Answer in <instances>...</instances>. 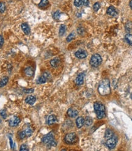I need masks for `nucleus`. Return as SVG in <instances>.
<instances>
[{
	"instance_id": "24",
	"label": "nucleus",
	"mask_w": 132,
	"mask_h": 151,
	"mask_svg": "<svg viewBox=\"0 0 132 151\" xmlns=\"http://www.w3.org/2000/svg\"><path fill=\"white\" fill-rule=\"evenodd\" d=\"M125 39L126 41L127 42L128 44H130V45H132V35L130 34H127L125 36Z\"/></svg>"
},
{
	"instance_id": "8",
	"label": "nucleus",
	"mask_w": 132,
	"mask_h": 151,
	"mask_svg": "<svg viewBox=\"0 0 132 151\" xmlns=\"http://www.w3.org/2000/svg\"><path fill=\"white\" fill-rule=\"evenodd\" d=\"M75 55L77 58H79V59H83V58H85L87 57V53L86 50L80 49V50L76 51V53H75Z\"/></svg>"
},
{
	"instance_id": "38",
	"label": "nucleus",
	"mask_w": 132,
	"mask_h": 151,
	"mask_svg": "<svg viewBox=\"0 0 132 151\" xmlns=\"http://www.w3.org/2000/svg\"><path fill=\"white\" fill-rule=\"evenodd\" d=\"M9 143H10V146H11V149H13V145H14V143H13V141H12L11 137H9Z\"/></svg>"
},
{
	"instance_id": "17",
	"label": "nucleus",
	"mask_w": 132,
	"mask_h": 151,
	"mask_svg": "<svg viewBox=\"0 0 132 151\" xmlns=\"http://www.w3.org/2000/svg\"><path fill=\"white\" fill-rule=\"evenodd\" d=\"M22 29L24 34L26 35H28L30 33V28L27 23H23L22 25Z\"/></svg>"
},
{
	"instance_id": "16",
	"label": "nucleus",
	"mask_w": 132,
	"mask_h": 151,
	"mask_svg": "<svg viewBox=\"0 0 132 151\" xmlns=\"http://www.w3.org/2000/svg\"><path fill=\"white\" fill-rule=\"evenodd\" d=\"M60 63V59L58 58H55L50 61V64L53 67H57Z\"/></svg>"
},
{
	"instance_id": "6",
	"label": "nucleus",
	"mask_w": 132,
	"mask_h": 151,
	"mask_svg": "<svg viewBox=\"0 0 132 151\" xmlns=\"http://www.w3.org/2000/svg\"><path fill=\"white\" fill-rule=\"evenodd\" d=\"M54 133L53 132H51L48 133V134L46 135L45 136H44V137L42 139V142L45 144H48L50 142L52 141L53 140H54Z\"/></svg>"
},
{
	"instance_id": "3",
	"label": "nucleus",
	"mask_w": 132,
	"mask_h": 151,
	"mask_svg": "<svg viewBox=\"0 0 132 151\" xmlns=\"http://www.w3.org/2000/svg\"><path fill=\"white\" fill-rule=\"evenodd\" d=\"M102 61V58L98 54H94L91 56L90 59V64L94 67H97L100 65Z\"/></svg>"
},
{
	"instance_id": "39",
	"label": "nucleus",
	"mask_w": 132,
	"mask_h": 151,
	"mask_svg": "<svg viewBox=\"0 0 132 151\" xmlns=\"http://www.w3.org/2000/svg\"><path fill=\"white\" fill-rule=\"evenodd\" d=\"M130 6L132 9V0H131V1H130Z\"/></svg>"
},
{
	"instance_id": "9",
	"label": "nucleus",
	"mask_w": 132,
	"mask_h": 151,
	"mask_svg": "<svg viewBox=\"0 0 132 151\" xmlns=\"http://www.w3.org/2000/svg\"><path fill=\"white\" fill-rule=\"evenodd\" d=\"M20 122V119L17 116H14L11 118L9 121V126L11 127H17Z\"/></svg>"
},
{
	"instance_id": "4",
	"label": "nucleus",
	"mask_w": 132,
	"mask_h": 151,
	"mask_svg": "<svg viewBox=\"0 0 132 151\" xmlns=\"http://www.w3.org/2000/svg\"><path fill=\"white\" fill-rule=\"evenodd\" d=\"M65 142L68 144H73L78 141L77 135L75 133H68L64 138Z\"/></svg>"
},
{
	"instance_id": "37",
	"label": "nucleus",
	"mask_w": 132,
	"mask_h": 151,
	"mask_svg": "<svg viewBox=\"0 0 132 151\" xmlns=\"http://www.w3.org/2000/svg\"><path fill=\"white\" fill-rule=\"evenodd\" d=\"M81 1L84 6H89V0H81Z\"/></svg>"
},
{
	"instance_id": "22",
	"label": "nucleus",
	"mask_w": 132,
	"mask_h": 151,
	"mask_svg": "<svg viewBox=\"0 0 132 151\" xmlns=\"http://www.w3.org/2000/svg\"><path fill=\"white\" fill-rule=\"evenodd\" d=\"M66 25H61V26L60 28V31H59V34L60 36H62L64 35L65 33H66Z\"/></svg>"
},
{
	"instance_id": "21",
	"label": "nucleus",
	"mask_w": 132,
	"mask_h": 151,
	"mask_svg": "<svg viewBox=\"0 0 132 151\" xmlns=\"http://www.w3.org/2000/svg\"><path fill=\"white\" fill-rule=\"evenodd\" d=\"M48 4V0H41V1H40L38 6H39V7H41V8H45V7H47Z\"/></svg>"
},
{
	"instance_id": "28",
	"label": "nucleus",
	"mask_w": 132,
	"mask_h": 151,
	"mask_svg": "<svg viewBox=\"0 0 132 151\" xmlns=\"http://www.w3.org/2000/svg\"><path fill=\"white\" fill-rule=\"evenodd\" d=\"M77 33H78V34H79V35H81V36L83 35V34H84V33H85L84 29L83 28H82V27H80V28H78Z\"/></svg>"
},
{
	"instance_id": "35",
	"label": "nucleus",
	"mask_w": 132,
	"mask_h": 151,
	"mask_svg": "<svg viewBox=\"0 0 132 151\" xmlns=\"http://www.w3.org/2000/svg\"><path fill=\"white\" fill-rule=\"evenodd\" d=\"M19 137L21 139H24V138L26 137V136L25 131H22V132H20Z\"/></svg>"
},
{
	"instance_id": "30",
	"label": "nucleus",
	"mask_w": 132,
	"mask_h": 151,
	"mask_svg": "<svg viewBox=\"0 0 132 151\" xmlns=\"http://www.w3.org/2000/svg\"><path fill=\"white\" fill-rule=\"evenodd\" d=\"M28 150H29V148L26 144H22L20 147V151H28Z\"/></svg>"
},
{
	"instance_id": "2",
	"label": "nucleus",
	"mask_w": 132,
	"mask_h": 151,
	"mask_svg": "<svg viewBox=\"0 0 132 151\" xmlns=\"http://www.w3.org/2000/svg\"><path fill=\"white\" fill-rule=\"evenodd\" d=\"M94 108L97 118L100 119L105 117V108L103 104L99 102H96L94 105Z\"/></svg>"
},
{
	"instance_id": "5",
	"label": "nucleus",
	"mask_w": 132,
	"mask_h": 151,
	"mask_svg": "<svg viewBox=\"0 0 132 151\" xmlns=\"http://www.w3.org/2000/svg\"><path fill=\"white\" fill-rule=\"evenodd\" d=\"M117 142H118V138L116 137L113 136L111 138H109V139L107 140L106 144H107V147H108L110 149H113L116 147L117 144Z\"/></svg>"
},
{
	"instance_id": "18",
	"label": "nucleus",
	"mask_w": 132,
	"mask_h": 151,
	"mask_svg": "<svg viewBox=\"0 0 132 151\" xmlns=\"http://www.w3.org/2000/svg\"><path fill=\"white\" fill-rule=\"evenodd\" d=\"M24 73H25V74L26 75V76L31 77V76H33V75H34V70H33V68L31 67H28L25 69Z\"/></svg>"
},
{
	"instance_id": "15",
	"label": "nucleus",
	"mask_w": 132,
	"mask_h": 151,
	"mask_svg": "<svg viewBox=\"0 0 132 151\" xmlns=\"http://www.w3.org/2000/svg\"><path fill=\"white\" fill-rule=\"evenodd\" d=\"M84 124V119L83 117H78L76 119V124L78 128L82 127Z\"/></svg>"
},
{
	"instance_id": "33",
	"label": "nucleus",
	"mask_w": 132,
	"mask_h": 151,
	"mask_svg": "<svg viewBox=\"0 0 132 151\" xmlns=\"http://www.w3.org/2000/svg\"><path fill=\"white\" fill-rule=\"evenodd\" d=\"M0 115L3 117L4 119H6L7 117V114H6V110H2L0 111Z\"/></svg>"
},
{
	"instance_id": "19",
	"label": "nucleus",
	"mask_w": 132,
	"mask_h": 151,
	"mask_svg": "<svg viewBox=\"0 0 132 151\" xmlns=\"http://www.w3.org/2000/svg\"><path fill=\"white\" fill-rule=\"evenodd\" d=\"M9 81V78L7 76H4L0 80V88H2L6 86Z\"/></svg>"
},
{
	"instance_id": "1",
	"label": "nucleus",
	"mask_w": 132,
	"mask_h": 151,
	"mask_svg": "<svg viewBox=\"0 0 132 151\" xmlns=\"http://www.w3.org/2000/svg\"><path fill=\"white\" fill-rule=\"evenodd\" d=\"M98 91L100 94L102 96H107L110 94V85H109V81L108 79H104L100 83Z\"/></svg>"
},
{
	"instance_id": "14",
	"label": "nucleus",
	"mask_w": 132,
	"mask_h": 151,
	"mask_svg": "<svg viewBox=\"0 0 132 151\" xmlns=\"http://www.w3.org/2000/svg\"><path fill=\"white\" fill-rule=\"evenodd\" d=\"M36 98L34 96H28V97L25 99V102L31 105H34V103L36 102Z\"/></svg>"
},
{
	"instance_id": "12",
	"label": "nucleus",
	"mask_w": 132,
	"mask_h": 151,
	"mask_svg": "<svg viewBox=\"0 0 132 151\" xmlns=\"http://www.w3.org/2000/svg\"><path fill=\"white\" fill-rule=\"evenodd\" d=\"M67 114L69 117H76L78 114V111L74 108H69L67 111Z\"/></svg>"
},
{
	"instance_id": "26",
	"label": "nucleus",
	"mask_w": 132,
	"mask_h": 151,
	"mask_svg": "<svg viewBox=\"0 0 132 151\" xmlns=\"http://www.w3.org/2000/svg\"><path fill=\"white\" fill-rule=\"evenodd\" d=\"M75 33H70V34H69V36H67V38H66V40H67V42H69L72 41V40H73V39L75 38Z\"/></svg>"
},
{
	"instance_id": "13",
	"label": "nucleus",
	"mask_w": 132,
	"mask_h": 151,
	"mask_svg": "<svg viewBox=\"0 0 132 151\" xmlns=\"http://www.w3.org/2000/svg\"><path fill=\"white\" fill-rule=\"evenodd\" d=\"M57 122V117L54 114H51L50 115V116L48 117V119H47V124L50 126L51 125L53 124H55V122Z\"/></svg>"
},
{
	"instance_id": "7",
	"label": "nucleus",
	"mask_w": 132,
	"mask_h": 151,
	"mask_svg": "<svg viewBox=\"0 0 132 151\" xmlns=\"http://www.w3.org/2000/svg\"><path fill=\"white\" fill-rule=\"evenodd\" d=\"M50 74L48 72H45L42 76L39 78L37 80V83L39 84L45 83L48 80L50 79Z\"/></svg>"
},
{
	"instance_id": "25",
	"label": "nucleus",
	"mask_w": 132,
	"mask_h": 151,
	"mask_svg": "<svg viewBox=\"0 0 132 151\" xmlns=\"http://www.w3.org/2000/svg\"><path fill=\"white\" fill-rule=\"evenodd\" d=\"M24 131H25L26 136L28 137H31V136L32 135V134H33V130H32V128H30V127H28V128H27Z\"/></svg>"
},
{
	"instance_id": "20",
	"label": "nucleus",
	"mask_w": 132,
	"mask_h": 151,
	"mask_svg": "<svg viewBox=\"0 0 132 151\" xmlns=\"http://www.w3.org/2000/svg\"><path fill=\"white\" fill-rule=\"evenodd\" d=\"M114 136V133H113V131L110 129H107L105 132V137L107 139H109V138H111Z\"/></svg>"
},
{
	"instance_id": "10",
	"label": "nucleus",
	"mask_w": 132,
	"mask_h": 151,
	"mask_svg": "<svg viewBox=\"0 0 132 151\" xmlns=\"http://www.w3.org/2000/svg\"><path fill=\"white\" fill-rule=\"evenodd\" d=\"M84 74L81 73V74H78L77 76H76V79L75 80V83L77 85H82L84 83Z\"/></svg>"
},
{
	"instance_id": "32",
	"label": "nucleus",
	"mask_w": 132,
	"mask_h": 151,
	"mask_svg": "<svg viewBox=\"0 0 132 151\" xmlns=\"http://www.w3.org/2000/svg\"><path fill=\"white\" fill-rule=\"evenodd\" d=\"M100 7V4L98 2H96V3L94 4L93 6V9L94 11H97Z\"/></svg>"
},
{
	"instance_id": "31",
	"label": "nucleus",
	"mask_w": 132,
	"mask_h": 151,
	"mask_svg": "<svg viewBox=\"0 0 132 151\" xmlns=\"http://www.w3.org/2000/svg\"><path fill=\"white\" fill-rule=\"evenodd\" d=\"M74 5L76 7H80L82 5V2L81 0H75L74 1Z\"/></svg>"
},
{
	"instance_id": "11",
	"label": "nucleus",
	"mask_w": 132,
	"mask_h": 151,
	"mask_svg": "<svg viewBox=\"0 0 132 151\" xmlns=\"http://www.w3.org/2000/svg\"><path fill=\"white\" fill-rule=\"evenodd\" d=\"M107 13L109 15L113 16V17H115L118 15V11L116 9V8L113 6H109L107 9Z\"/></svg>"
},
{
	"instance_id": "34",
	"label": "nucleus",
	"mask_w": 132,
	"mask_h": 151,
	"mask_svg": "<svg viewBox=\"0 0 132 151\" xmlns=\"http://www.w3.org/2000/svg\"><path fill=\"white\" fill-rule=\"evenodd\" d=\"M34 91V89L33 88L25 89L23 90V92L26 94H31V93H33Z\"/></svg>"
},
{
	"instance_id": "36",
	"label": "nucleus",
	"mask_w": 132,
	"mask_h": 151,
	"mask_svg": "<svg viewBox=\"0 0 132 151\" xmlns=\"http://www.w3.org/2000/svg\"><path fill=\"white\" fill-rule=\"evenodd\" d=\"M4 40L3 37H2V35H0V49L2 48V45L4 44Z\"/></svg>"
},
{
	"instance_id": "29",
	"label": "nucleus",
	"mask_w": 132,
	"mask_h": 151,
	"mask_svg": "<svg viewBox=\"0 0 132 151\" xmlns=\"http://www.w3.org/2000/svg\"><path fill=\"white\" fill-rule=\"evenodd\" d=\"M60 14H61V13H60V11H56V12H55L53 14L54 19L56 20H59V18H60Z\"/></svg>"
},
{
	"instance_id": "23",
	"label": "nucleus",
	"mask_w": 132,
	"mask_h": 151,
	"mask_svg": "<svg viewBox=\"0 0 132 151\" xmlns=\"http://www.w3.org/2000/svg\"><path fill=\"white\" fill-rule=\"evenodd\" d=\"M92 122H93L92 119L91 118V117H88V116L86 117V119H84V124L87 126H91V125H92Z\"/></svg>"
},
{
	"instance_id": "27",
	"label": "nucleus",
	"mask_w": 132,
	"mask_h": 151,
	"mask_svg": "<svg viewBox=\"0 0 132 151\" xmlns=\"http://www.w3.org/2000/svg\"><path fill=\"white\" fill-rule=\"evenodd\" d=\"M6 10V5L4 2H0V13H2Z\"/></svg>"
}]
</instances>
